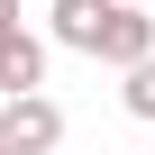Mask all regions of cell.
I'll list each match as a JSON object with an SVG mask.
<instances>
[{
  "instance_id": "cell-3",
  "label": "cell",
  "mask_w": 155,
  "mask_h": 155,
  "mask_svg": "<svg viewBox=\"0 0 155 155\" xmlns=\"http://www.w3.org/2000/svg\"><path fill=\"white\" fill-rule=\"evenodd\" d=\"M110 18H119V0H55V46H73V55H101Z\"/></svg>"
},
{
  "instance_id": "cell-7",
  "label": "cell",
  "mask_w": 155,
  "mask_h": 155,
  "mask_svg": "<svg viewBox=\"0 0 155 155\" xmlns=\"http://www.w3.org/2000/svg\"><path fill=\"white\" fill-rule=\"evenodd\" d=\"M137 9H146V0H137Z\"/></svg>"
},
{
  "instance_id": "cell-2",
  "label": "cell",
  "mask_w": 155,
  "mask_h": 155,
  "mask_svg": "<svg viewBox=\"0 0 155 155\" xmlns=\"http://www.w3.org/2000/svg\"><path fill=\"white\" fill-rule=\"evenodd\" d=\"M0 91H46V37H28V18L18 28H0Z\"/></svg>"
},
{
  "instance_id": "cell-1",
  "label": "cell",
  "mask_w": 155,
  "mask_h": 155,
  "mask_svg": "<svg viewBox=\"0 0 155 155\" xmlns=\"http://www.w3.org/2000/svg\"><path fill=\"white\" fill-rule=\"evenodd\" d=\"M0 137H9V155H55L64 146V110L46 91H18V101H0Z\"/></svg>"
},
{
  "instance_id": "cell-4",
  "label": "cell",
  "mask_w": 155,
  "mask_h": 155,
  "mask_svg": "<svg viewBox=\"0 0 155 155\" xmlns=\"http://www.w3.org/2000/svg\"><path fill=\"white\" fill-rule=\"evenodd\" d=\"M119 101H128V119H146V128H155V55H146V64H128V91H119Z\"/></svg>"
},
{
  "instance_id": "cell-5",
  "label": "cell",
  "mask_w": 155,
  "mask_h": 155,
  "mask_svg": "<svg viewBox=\"0 0 155 155\" xmlns=\"http://www.w3.org/2000/svg\"><path fill=\"white\" fill-rule=\"evenodd\" d=\"M0 28H18V0H0Z\"/></svg>"
},
{
  "instance_id": "cell-6",
  "label": "cell",
  "mask_w": 155,
  "mask_h": 155,
  "mask_svg": "<svg viewBox=\"0 0 155 155\" xmlns=\"http://www.w3.org/2000/svg\"><path fill=\"white\" fill-rule=\"evenodd\" d=\"M0 155H9V137H0Z\"/></svg>"
}]
</instances>
